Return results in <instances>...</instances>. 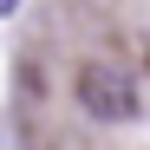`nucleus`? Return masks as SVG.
I'll return each mask as SVG.
<instances>
[{
  "label": "nucleus",
  "instance_id": "1",
  "mask_svg": "<svg viewBox=\"0 0 150 150\" xmlns=\"http://www.w3.org/2000/svg\"><path fill=\"white\" fill-rule=\"evenodd\" d=\"M79 105L98 124H124L137 111V85H131V72H117V65H85L79 72Z\"/></svg>",
  "mask_w": 150,
  "mask_h": 150
},
{
  "label": "nucleus",
  "instance_id": "2",
  "mask_svg": "<svg viewBox=\"0 0 150 150\" xmlns=\"http://www.w3.org/2000/svg\"><path fill=\"white\" fill-rule=\"evenodd\" d=\"M13 7H20V0H0V20H7V13H13Z\"/></svg>",
  "mask_w": 150,
  "mask_h": 150
}]
</instances>
